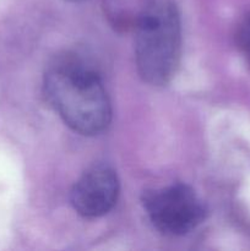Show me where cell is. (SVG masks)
<instances>
[{
    "mask_svg": "<svg viewBox=\"0 0 250 251\" xmlns=\"http://www.w3.org/2000/svg\"><path fill=\"white\" fill-rule=\"evenodd\" d=\"M142 203L152 225L167 235H184L205 221L202 201L194 190L184 184L146 191Z\"/></svg>",
    "mask_w": 250,
    "mask_h": 251,
    "instance_id": "cell-3",
    "label": "cell"
},
{
    "mask_svg": "<svg viewBox=\"0 0 250 251\" xmlns=\"http://www.w3.org/2000/svg\"><path fill=\"white\" fill-rule=\"evenodd\" d=\"M66 1H71V2H78V1H83V0H66Z\"/></svg>",
    "mask_w": 250,
    "mask_h": 251,
    "instance_id": "cell-6",
    "label": "cell"
},
{
    "mask_svg": "<svg viewBox=\"0 0 250 251\" xmlns=\"http://www.w3.org/2000/svg\"><path fill=\"white\" fill-rule=\"evenodd\" d=\"M44 96L74 131L91 136L107 129L112 105L97 71L81 59L66 55L48 66Z\"/></svg>",
    "mask_w": 250,
    "mask_h": 251,
    "instance_id": "cell-1",
    "label": "cell"
},
{
    "mask_svg": "<svg viewBox=\"0 0 250 251\" xmlns=\"http://www.w3.org/2000/svg\"><path fill=\"white\" fill-rule=\"evenodd\" d=\"M235 39L240 53L250 64V12L245 15L238 25Z\"/></svg>",
    "mask_w": 250,
    "mask_h": 251,
    "instance_id": "cell-5",
    "label": "cell"
},
{
    "mask_svg": "<svg viewBox=\"0 0 250 251\" xmlns=\"http://www.w3.org/2000/svg\"><path fill=\"white\" fill-rule=\"evenodd\" d=\"M181 27L175 0H147L135 27V59L142 80L163 86L178 68Z\"/></svg>",
    "mask_w": 250,
    "mask_h": 251,
    "instance_id": "cell-2",
    "label": "cell"
},
{
    "mask_svg": "<svg viewBox=\"0 0 250 251\" xmlns=\"http://www.w3.org/2000/svg\"><path fill=\"white\" fill-rule=\"evenodd\" d=\"M119 195V180L110 167L98 164L80 176L71 190V203L78 215L100 217L114 207Z\"/></svg>",
    "mask_w": 250,
    "mask_h": 251,
    "instance_id": "cell-4",
    "label": "cell"
}]
</instances>
